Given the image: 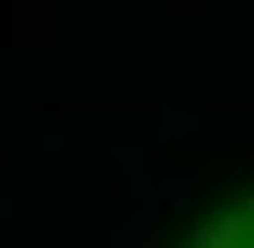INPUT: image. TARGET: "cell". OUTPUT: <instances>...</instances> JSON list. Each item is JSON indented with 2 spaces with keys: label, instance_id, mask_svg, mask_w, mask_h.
<instances>
[{
  "label": "cell",
  "instance_id": "6da1fadb",
  "mask_svg": "<svg viewBox=\"0 0 254 248\" xmlns=\"http://www.w3.org/2000/svg\"><path fill=\"white\" fill-rule=\"evenodd\" d=\"M174 248H254V186H242L223 205H211Z\"/></svg>",
  "mask_w": 254,
  "mask_h": 248
}]
</instances>
